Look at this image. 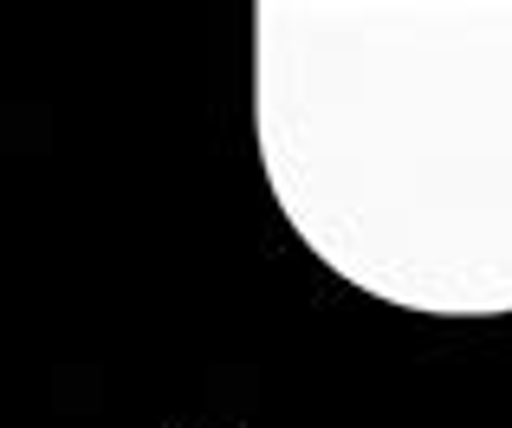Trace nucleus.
<instances>
[{
    "mask_svg": "<svg viewBox=\"0 0 512 428\" xmlns=\"http://www.w3.org/2000/svg\"><path fill=\"white\" fill-rule=\"evenodd\" d=\"M260 163L363 299L512 312V0H266Z\"/></svg>",
    "mask_w": 512,
    "mask_h": 428,
    "instance_id": "nucleus-1",
    "label": "nucleus"
}]
</instances>
